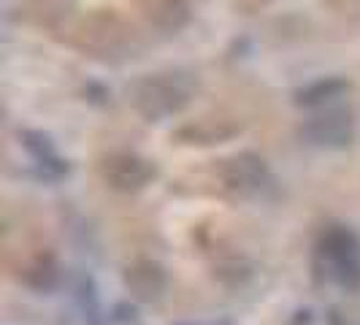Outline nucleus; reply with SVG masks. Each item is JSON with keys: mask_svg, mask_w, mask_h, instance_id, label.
I'll return each instance as SVG.
<instances>
[{"mask_svg": "<svg viewBox=\"0 0 360 325\" xmlns=\"http://www.w3.org/2000/svg\"><path fill=\"white\" fill-rule=\"evenodd\" d=\"M146 19L160 30H179L190 19V3L187 0H152L146 6Z\"/></svg>", "mask_w": 360, "mask_h": 325, "instance_id": "0eeeda50", "label": "nucleus"}, {"mask_svg": "<svg viewBox=\"0 0 360 325\" xmlns=\"http://www.w3.org/2000/svg\"><path fill=\"white\" fill-rule=\"evenodd\" d=\"M168 285V276L162 266L152 263V260H139L125 271V288L139 298V301H155L160 298L162 290Z\"/></svg>", "mask_w": 360, "mask_h": 325, "instance_id": "423d86ee", "label": "nucleus"}, {"mask_svg": "<svg viewBox=\"0 0 360 325\" xmlns=\"http://www.w3.org/2000/svg\"><path fill=\"white\" fill-rule=\"evenodd\" d=\"M190 98L193 87L179 73H152L130 87V103L149 122L179 114L181 108H187Z\"/></svg>", "mask_w": 360, "mask_h": 325, "instance_id": "f257e3e1", "label": "nucleus"}, {"mask_svg": "<svg viewBox=\"0 0 360 325\" xmlns=\"http://www.w3.org/2000/svg\"><path fill=\"white\" fill-rule=\"evenodd\" d=\"M347 90H349V84L344 79H320V82H311L295 92V103L298 106H320V103H328V101L344 95Z\"/></svg>", "mask_w": 360, "mask_h": 325, "instance_id": "6e6552de", "label": "nucleus"}, {"mask_svg": "<svg viewBox=\"0 0 360 325\" xmlns=\"http://www.w3.org/2000/svg\"><path fill=\"white\" fill-rule=\"evenodd\" d=\"M219 179L228 190H233L238 196H247L260 190L269 179V165L260 155L255 152H238L219 162Z\"/></svg>", "mask_w": 360, "mask_h": 325, "instance_id": "20e7f679", "label": "nucleus"}, {"mask_svg": "<svg viewBox=\"0 0 360 325\" xmlns=\"http://www.w3.org/2000/svg\"><path fill=\"white\" fill-rule=\"evenodd\" d=\"M25 282L33 285L38 290H49L57 282V269H54L52 260H38L36 266H30L25 274Z\"/></svg>", "mask_w": 360, "mask_h": 325, "instance_id": "1a4fd4ad", "label": "nucleus"}, {"mask_svg": "<svg viewBox=\"0 0 360 325\" xmlns=\"http://www.w3.org/2000/svg\"><path fill=\"white\" fill-rule=\"evenodd\" d=\"M101 174L117 193H139L155 179V165L133 152H114L101 162Z\"/></svg>", "mask_w": 360, "mask_h": 325, "instance_id": "f03ea898", "label": "nucleus"}, {"mask_svg": "<svg viewBox=\"0 0 360 325\" xmlns=\"http://www.w3.org/2000/svg\"><path fill=\"white\" fill-rule=\"evenodd\" d=\"M301 136L314 146L342 149L355 139V120H352L349 111L333 108V111H325V114L307 120L301 127Z\"/></svg>", "mask_w": 360, "mask_h": 325, "instance_id": "39448f33", "label": "nucleus"}, {"mask_svg": "<svg viewBox=\"0 0 360 325\" xmlns=\"http://www.w3.org/2000/svg\"><path fill=\"white\" fill-rule=\"evenodd\" d=\"M320 255L328 260L330 274L342 285L355 288L360 282V247L349 231H328L320 244Z\"/></svg>", "mask_w": 360, "mask_h": 325, "instance_id": "7ed1b4c3", "label": "nucleus"}]
</instances>
